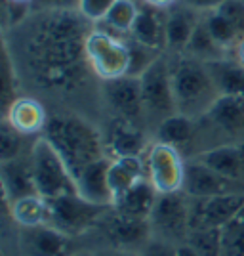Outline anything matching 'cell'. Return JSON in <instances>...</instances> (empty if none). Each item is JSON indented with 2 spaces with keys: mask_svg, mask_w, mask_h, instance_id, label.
I'll return each mask as SVG.
<instances>
[{
  "mask_svg": "<svg viewBox=\"0 0 244 256\" xmlns=\"http://www.w3.org/2000/svg\"><path fill=\"white\" fill-rule=\"evenodd\" d=\"M86 60L90 71L103 82L126 76L130 65L126 38H118L94 27L86 38Z\"/></svg>",
  "mask_w": 244,
  "mask_h": 256,
  "instance_id": "7",
  "label": "cell"
},
{
  "mask_svg": "<svg viewBox=\"0 0 244 256\" xmlns=\"http://www.w3.org/2000/svg\"><path fill=\"white\" fill-rule=\"evenodd\" d=\"M178 256H201V254L195 252L189 245H181L180 248H178Z\"/></svg>",
  "mask_w": 244,
  "mask_h": 256,
  "instance_id": "43",
  "label": "cell"
},
{
  "mask_svg": "<svg viewBox=\"0 0 244 256\" xmlns=\"http://www.w3.org/2000/svg\"><path fill=\"white\" fill-rule=\"evenodd\" d=\"M109 157L96 160L92 164H88L84 170L80 172L74 180H76V193L80 197H84L86 201L101 206H111L113 204V193L109 188Z\"/></svg>",
  "mask_w": 244,
  "mask_h": 256,
  "instance_id": "19",
  "label": "cell"
},
{
  "mask_svg": "<svg viewBox=\"0 0 244 256\" xmlns=\"http://www.w3.org/2000/svg\"><path fill=\"white\" fill-rule=\"evenodd\" d=\"M170 71L178 113L195 120L204 118L222 98L208 65L187 54H178L170 60Z\"/></svg>",
  "mask_w": 244,
  "mask_h": 256,
  "instance_id": "3",
  "label": "cell"
},
{
  "mask_svg": "<svg viewBox=\"0 0 244 256\" xmlns=\"http://www.w3.org/2000/svg\"><path fill=\"white\" fill-rule=\"evenodd\" d=\"M48 8H63V10H71L73 6L78 4V0H36Z\"/></svg>",
  "mask_w": 244,
  "mask_h": 256,
  "instance_id": "40",
  "label": "cell"
},
{
  "mask_svg": "<svg viewBox=\"0 0 244 256\" xmlns=\"http://www.w3.org/2000/svg\"><path fill=\"white\" fill-rule=\"evenodd\" d=\"M201 20V12L183 2H178L170 10H166V50L183 54Z\"/></svg>",
  "mask_w": 244,
  "mask_h": 256,
  "instance_id": "18",
  "label": "cell"
},
{
  "mask_svg": "<svg viewBox=\"0 0 244 256\" xmlns=\"http://www.w3.org/2000/svg\"><path fill=\"white\" fill-rule=\"evenodd\" d=\"M105 239L118 250H141V246L147 243L151 235L149 220L132 218L126 214L117 212L113 206L105 212L101 222L97 226Z\"/></svg>",
  "mask_w": 244,
  "mask_h": 256,
  "instance_id": "10",
  "label": "cell"
},
{
  "mask_svg": "<svg viewBox=\"0 0 244 256\" xmlns=\"http://www.w3.org/2000/svg\"><path fill=\"white\" fill-rule=\"evenodd\" d=\"M4 118L10 122L13 130H17L23 136H36V134H44L50 115L40 100L31 96H19L6 109Z\"/></svg>",
  "mask_w": 244,
  "mask_h": 256,
  "instance_id": "16",
  "label": "cell"
},
{
  "mask_svg": "<svg viewBox=\"0 0 244 256\" xmlns=\"http://www.w3.org/2000/svg\"><path fill=\"white\" fill-rule=\"evenodd\" d=\"M2 186H4V197L8 203H13L15 199H21L25 195L36 193L29 153L2 162Z\"/></svg>",
  "mask_w": 244,
  "mask_h": 256,
  "instance_id": "24",
  "label": "cell"
},
{
  "mask_svg": "<svg viewBox=\"0 0 244 256\" xmlns=\"http://www.w3.org/2000/svg\"><path fill=\"white\" fill-rule=\"evenodd\" d=\"M105 148L113 159V157H122V155H143L147 153L151 146L145 138V130L141 124L115 118L107 132Z\"/></svg>",
  "mask_w": 244,
  "mask_h": 256,
  "instance_id": "17",
  "label": "cell"
},
{
  "mask_svg": "<svg viewBox=\"0 0 244 256\" xmlns=\"http://www.w3.org/2000/svg\"><path fill=\"white\" fill-rule=\"evenodd\" d=\"M73 256H90V254H80V252H76V254H73Z\"/></svg>",
  "mask_w": 244,
  "mask_h": 256,
  "instance_id": "46",
  "label": "cell"
},
{
  "mask_svg": "<svg viewBox=\"0 0 244 256\" xmlns=\"http://www.w3.org/2000/svg\"><path fill=\"white\" fill-rule=\"evenodd\" d=\"M6 2H10V4H21V6H31L32 2H36V0H6Z\"/></svg>",
  "mask_w": 244,
  "mask_h": 256,
  "instance_id": "45",
  "label": "cell"
},
{
  "mask_svg": "<svg viewBox=\"0 0 244 256\" xmlns=\"http://www.w3.org/2000/svg\"><path fill=\"white\" fill-rule=\"evenodd\" d=\"M180 2L191 6V8H195L197 12H201V14H204V12L216 10V8H218L220 4H223L225 0H180Z\"/></svg>",
  "mask_w": 244,
  "mask_h": 256,
  "instance_id": "39",
  "label": "cell"
},
{
  "mask_svg": "<svg viewBox=\"0 0 244 256\" xmlns=\"http://www.w3.org/2000/svg\"><path fill=\"white\" fill-rule=\"evenodd\" d=\"M29 159H31L34 190L44 199L50 201L61 195L76 193L74 176L65 164V160L59 157V153L53 150V146L44 136L34 140L29 150Z\"/></svg>",
  "mask_w": 244,
  "mask_h": 256,
  "instance_id": "4",
  "label": "cell"
},
{
  "mask_svg": "<svg viewBox=\"0 0 244 256\" xmlns=\"http://www.w3.org/2000/svg\"><path fill=\"white\" fill-rule=\"evenodd\" d=\"M185 245H189L201 256H223V230L218 228L191 230Z\"/></svg>",
  "mask_w": 244,
  "mask_h": 256,
  "instance_id": "31",
  "label": "cell"
},
{
  "mask_svg": "<svg viewBox=\"0 0 244 256\" xmlns=\"http://www.w3.org/2000/svg\"><path fill=\"white\" fill-rule=\"evenodd\" d=\"M128 42V50H130V65H128V76H139L147 71L151 65L155 64L162 56V50H157V48H151L147 44H141L134 38H126Z\"/></svg>",
  "mask_w": 244,
  "mask_h": 256,
  "instance_id": "32",
  "label": "cell"
},
{
  "mask_svg": "<svg viewBox=\"0 0 244 256\" xmlns=\"http://www.w3.org/2000/svg\"><path fill=\"white\" fill-rule=\"evenodd\" d=\"M17 246L21 256H73L74 239L55 230L53 226L44 224L36 228H19Z\"/></svg>",
  "mask_w": 244,
  "mask_h": 256,
  "instance_id": "13",
  "label": "cell"
},
{
  "mask_svg": "<svg viewBox=\"0 0 244 256\" xmlns=\"http://www.w3.org/2000/svg\"><path fill=\"white\" fill-rule=\"evenodd\" d=\"M233 60L244 67V38H241V40L237 42V46L233 48Z\"/></svg>",
  "mask_w": 244,
  "mask_h": 256,
  "instance_id": "42",
  "label": "cell"
},
{
  "mask_svg": "<svg viewBox=\"0 0 244 256\" xmlns=\"http://www.w3.org/2000/svg\"><path fill=\"white\" fill-rule=\"evenodd\" d=\"M25 138L27 136H23L17 130H13L6 118L2 120V130H0V155H2V162L21 157L23 148H25Z\"/></svg>",
  "mask_w": 244,
  "mask_h": 256,
  "instance_id": "34",
  "label": "cell"
},
{
  "mask_svg": "<svg viewBox=\"0 0 244 256\" xmlns=\"http://www.w3.org/2000/svg\"><path fill=\"white\" fill-rule=\"evenodd\" d=\"M183 54L191 56L195 60H201L204 64H210V62H218V60H225L229 58L227 50L222 48L220 44L212 38V34L208 32L204 22L201 20V23L197 25V29L193 32L191 40L187 44V48L183 50Z\"/></svg>",
  "mask_w": 244,
  "mask_h": 256,
  "instance_id": "29",
  "label": "cell"
},
{
  "mask_svg": "<svg viewBox=\"0 0 244 256\" xmlns=\"http://www.w3.org/2000/svg\"><path fill=\"white\" fill-rule=\"evenodd\" d=\"M139 14V6L136 0H117L113 8L109 10L105 20L99 23H94V27L109 32L118 38H128L130 31L134 27V22Z\"/></svg>",
  "mask_w": 244,
  "mask_h": 256,
  "instance_id": "27",
  "label": "cell"
},
{
  "mask_svg": "<svg viewBox=\"0 0 244 256\" xmlns=\"http://www.w3.org/2000/svg\"><path fill=\"white\" fill-rule=\"evenodd\" d=\"M183 192L189 197L206 199V197H216L225 193H244V184L225 178L212 168H208L206 164L193 159L187 162Z\"/></svg>",
  "mask_w": 244,
  "mask_h": 256,
  "instance_id": "14",
  "label": "cell"
},
{
  "mask_svg": "<svg viewBox=\"0 0 244 256\" xmlns=\"http://www.w3.org/2000/svg\"><path fill=\"white\" fill-rule=\"evenodd\" d=\"M117 0H78L76 10L78 14L92 23H99L105 20V16L109 14V10L113 8Z\"/></svg>",
  "mask_w": 244,
  "mask_h": 256,
  "instance_id": "36",
  "label": "cell"
},
{
  "mask_svg": "<svg viewBox=\"0 0 244 256\" xmlns=\"http://www.w3.org/2000/svg\"><path fill=\"white\" fill-rule=\"evenodd\" d=\"M103 98L107 102V107L113 111L115 118L130 120L141 126L147 124L139 78L126 75L115 80H107L103 82Z\"/></svg>",
  "mask_w": 244,
  "mask_h": 256,
  "instance_id": "12",
  "label": "cell"
},
{
  "mask_svg": "<svg viewBox=\"0 0 244 256\" xmlns=\"http://www.w3.org/2000/svg\"><path fill=\"white\" fill-rule=\"evenodd\" d=\"M216 10L222 14L225 20L235 25V29L241 32L244 38V0H225Z\"/></svg>",
  "mask_w": 244,
  "mask_h": 256,
  "instance_id": "37",
  "label": "cell"
},
{
  "mask_svg": "<svg viewBox=\"0 0 244 256\" xmlns=\"http://www.w3.org/2000/svg\"><path fill=\"white\" fill-rule=\"evenodd\" d=\"M195 160L206 164L225 178L244 184V142L220 144L195 155Z\"/></svg>",
  "mask_w": 244,
  "mask_h": 256,
  "instance_id": "15",
  "label": "cell"
},
{
  "mask_svg": "<svg viewBox=\"0 0 244 256\" xmlns=\"http://www.w3.org/2000/svg\"><path fill=\"white\" fill-rule=\"evenodd\" d=\"M139 86H141V100H143L147 124L157 126L164 118L178 113L174 88H172L170 58L166 56V52L139 76Z\"/></svg>",
  "mask_w": 244,
  "mask_h": 256,
  "instance_id": "5",
  "label": "cell"
},
{
  "mask_svg": "<svg viewBox=\"0 0 244 256\" xmlns=\"http://www.w3.org/2000/svg\"><path fill=\"white\" fill-rule=\"evenodd\" d=\"M197 132L199 130H197L195 118L176 113L155 126V142H160V144H166V146H172L176 150L183 151L187 146H191L195 142Z\"/></svg>",
  "mask_w": 244,
  "mask_h": 256,
  "instance_id": "25",
  "label": "cell"
},
{
  "mask_svg": "<svg viewBox=\"0 0 244 256\" xmlns=\"http://www.w3.org/2000/svg\"><path fill=\"white\" fill-rule=\"evenodd\" d=\"M159 199V192L153 188V184L149 178L138 182L134 188H130L128 192L118 195L113 201V208L120 214H126L132 218H141V220H149V216L155 208V203Z\"/></svg>",
  "mask_w": 244,
  "mask_h": 256,
  "instance_id": "23",
  "label": "cell"
},
{
  "mask_svg": "<svg viewBox=\"0 0 244 256\" xmlns=\"http://www.w3.org/2000/svg\"><path fill=\"white\" fill-rule=\"evenodd\" d=\"M178 248L180 246L174 245V243L151 237L147 243L141 246L139 256H178Z\"/></svg>",
  "mask_w": 244,
  "mask_h": 256,
  "instance_id": "38",
  "label": "cell"
},
{
  "mask_svg": "<svg viewBox=\"0 0 244 256\" xmlns=\"http://www.w3.org/2000/svg\"><path fill=\"white\" fill-rule=\"evenodd\" d=\"M208 69L214 76V82L218 86L222 96H241L244 98V67L235 60H218L210 62Z\"/></svg>",
  "mask_w": 244,
  "mask_h": 256,
  "instance_id": "28",
  "label": "cell"
},
{
  "mask_svg": "<svg viewBox=\"0 0 244 256\" xmlns=\"http://www.w3.org/2000/svg\"><path fill=\"white\" fill-rule=\"evenodd\" d=\"M48 203H50V226L73 239L96 230L101 218L111 208L90 203L78 193L61 195L57 199H50Z\"/></svg>",
  "mask_w": 244,
  "mask_h": 256,
  "instance_id": "8",
  "label": "cell"
},
{
  "mask_svg": "<svg viewBox=\"0 0 244 256\" xmlns=\"http://www.w3.org/2000/svg\"><path fill=\"white\" fill-rule=\"evenodd\" d=\"M141 4H145V6H151V8H157V10H170L174 4H178L180 0H139Z\"/></svg>",
  "mask_w": 244,
  "mask_h": 256,
  "instance_id": "41",
  "label": "cell"
},
{
  "mask_svg": "<svg viewBox=\"0 0 244 256\" xmlns=\"http://www.w3.org/2000/svg\"><path fill=\"white\" fill-rule=\"evenodd\" d=\"M65 160L74 178L88 164L107 157L105 140L99 130L86 118L73 113H55L50 115L42 134Z\"/></svg>",
  "mask_w": 244,
  "mask_h": 256,
  "instance_id": "2",
  "label": "cell"
},
{
  "mask_svg": "<svg viewBox=\"0 0 244 256\" xmlns=\"http://www.w3.org/2000/svg\"><path fill=\"white\" fill-rule=\"evenodd\" d=\"M223 256H244V208L223 228Z\"/></svg>",
  "mask_w": 244,
  "mask_h": 256,
  "instance_id": "33",
  "label": "cell"
},
{
  "mask_svg": "<svg viewBox=\"0 0 244 256\" xmlns=\"http://www.w3.org/2000/svg\"><path fill=\"white\" fill-rule=\"evenodd\" d=\"M145 164L149 182L159 192V195L183 192L187 160L183 159V153L180 150L155 142L145 153Z\"/></svg>",
  "mask_w": 244,
  "mask_h": 256,
  "instance_id": "9",
  "label": "cell"
},
{
  "mask_svg": "<svg viewBox=\"0 0 244 256\" xmlns=\"http://www.w3.org/2000/svg\"><path fill=\"white\" fill-rule=\"evenodd\" d=\"M151 235L174 245H185L191 230V203L185 192L159 195L149 216Z\"/></svg>",
  "mask_w": 244,
  "mask_h": 256,
  "instance_id": "6",
  "label": "cell"
},
{
  "mask_svg": "<svg viewBox=\"0 0 244 256\" xmlns=\"http://www.w3.org/2000/svg\"><path fill=\"white\" fill-rule=\"evenodd\" d=\"M189 203H191V230H201V228L223 230L244 208V193H225L206 199L189 197Z\"/></svg>",
  "mask_w": 244,
  "mask_h": 256,
  "instance_id": "11",
  "label": "cell"
},
{
  "mask_svg": "<svg viewBox=\"0 0 244 256\" xmlns=\"http://www.w3.org/2000/svg\"><path fill=\"white\" fill-rule=\"evenodd\" d=\"M202 22L206 25L208 32L212 34V38L229 52V48L233 50L237 42L243 38L241 32L235 29V25L229 20H225L218 10H210L202 14Z\"/></svg>",
  "mask_w": 244,
  "mask_h": 256,
  "instance_id": "30",
  "label": "cell"
},
{
  "mask_svg": "<svg viewBox=\"0 0 244 256\" xmlns=\"http://www.w3.org/2000/svg\"><path fill=\"white\" fill-rule=\"evenodd\" d=\"M32 22L25 44L29 76L48 90L74 88L88 65L86 38L94 25L80 14L63 8H52Z\"/></svg>",
  "mask_w": 244,
  "mask_h": 256,
  "instance_id": "1",
  "label": "cell"
},
{
  "mask_svg": "<svg viewBox=\"0 0 244 256\" xmlns=\"http://www.w3.org/2000/svg\"><path fill=\"white\" fill-rule=\"evenodd\" d=\"M109 188L113 193V201L118 195L134 188L138 182L147 178V164H145V155H122V157H113L109 162Z\"/></svg>",
  "mask_w": 244,
  "mask_h": 256,
  "instance_id": "20",
  "label": "cell"
},
{
  "mask_svg": "<svg viewBox=\"0 0 244 256\" xmlns=\"http://www.w3.org/2000/svg\"><path fill=\"white\" fill-rule=\"evenodd\" d=\"M11 220L19 228H36L50 224V203L42 195L32 193L10 203Z\"/></svg>",
  "mask_w": 244,
  "mask_h": 256,
  "instance_id": "26",
  "label": "cell"
},
{
  "mask_svg": "<svg viewBox=\"0 0 244 256\" xmlns=\"http://www.w3.org/2000/svg\"><path fill=\"white\" fill-rule=\"evenodd\" d=\"M2 102H4V113L6 109L17 100V76H15V64H11L10 54H4V75H2Z\"/></svg>",
  "mask_w": 244,
  "mask_h": 256,
  "instance_id": "35",
  "label": "cell"
},
{
  "mask_svg": "<svg viewBox=\"0 0 244 256\" xmlns=\"http://www.w3.org/2000/svg\"><path fill=\"white\" fill-rule=\"evenodd\" d=\"M130 38L157 50H166V12L141 4Z\"/></svg>",
  "mask_w": 244,
  "mask_h": 256,
  "instance_id": "22",
  "label": "cell"
},
{
  "mask_svg": "<svg viewBox=\"0 0 244 256\" xmlns=\"http://www.w3.org/2000/svg\"><path fill=\"white\" fill-rule=\"evenodd\" d=\"M204 118L218 132L229 138H241L244 136V98L222 96Z\"/></svg>",
  "mask_w": 244,
  "mask_h": 256,
  "instance_id": "21",
  "label": "cell"
},
{
  "mask_svg": "<svg viewBox=\"0 0 244 256\" xmlns=\"http://www.w3.org/2000/svg\"><path fill=\"white\" fill-rule=\"evenodd\" d=\"M107 256H139V252H134V250H118V248H115L113 252H109Z\"/></svg>",
  "mask_w": 244,
  "mask_h": 256,
  "instance_id": "44",
  "label": "cell"
}]
</instances>
